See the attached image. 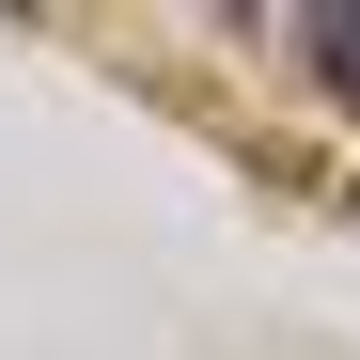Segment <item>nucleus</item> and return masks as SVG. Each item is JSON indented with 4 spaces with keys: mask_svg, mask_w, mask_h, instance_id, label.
I'll return each mask as SVG.
<instances>
[{
    "mask_svg": "<svg viewBox=\"0 0 360 360\" xmlns=\"http://www.w3.org/2000/svg\"><path fill=\"white\" fill-rule=\"evenodd\" d=\"M297 47H314V79L360 110V0H314V16H297Z\"/></svg>",
    "mask_w": 360,
    "mask_h": 360,
    "instance_id": "f257e3e1",
    "label": "nucleus"
}]
</instances>
